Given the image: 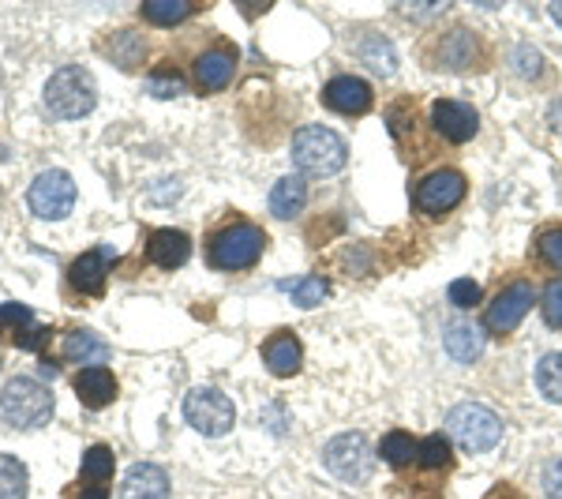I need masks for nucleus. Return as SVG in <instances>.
<instances>
[{
  "instance_id": "obj_1",
  "label": "nucleus",
  "mask_w": 562,
  "mask_h": 499,
  "mask_svg": "<svg viewBox=\"0 0 562 499\" xmlns=\"http://www.w3.org/2000/svg\"><path fill=\"white\" fill-rule=\"evenodd\" d=\"M420 60L428 71L465 76V71H484L492 65V45H487L484 34L469 23L431 26L420 42Z\"/></svg>"
},
{
  "instance_id": "obj_2",
  "label": "nucleus",
  "mask_w": 562,
  "mask_h": 499,
  "mask_svg": "<svg viewBox=\"0 0 562 499\" xmlns=\"http://www.w3.org/2000/svg\"><path fill=\"white\" fill-rule=\"evenodd\" d=\"M267 241L270 237L262 233V225H256L251 218H225L206 237V263L222 275H240L262 259Z\"/></svg>"
},
{
  "instance_id": "obj_3",
  "label": "nucleus",
  "mask_w": 562,
  "mask_h": 499,
  "mask_svg": "<svg viewBox=\"0 0 562 499\" xmlns=\"http://www.w3.org/2000/svg\"><path fill=\"white\" fill-rule=\"evenodd\" d=\"M293 166L307 177H334L346 169L349 162V147L334 129H323V124H307L293 135Z\"/></svg>"
},
{
  "instance_id": "obj_4",
  "label": "nucleus",
  "mask_w": 562,
  "mask_h": 499,
  "mask_svg": "<svg viewBox=\"0 0 562 499\" xmlns=\"http://www.w3.org/2000/svg\"><path fill=\"white\" fill-rule=\"evenodd\" d=\"M469 196V177L454 166H435L413 185V211L420 218H447Z\"/></svg>"
},
{
  "instance_id": "obj_5",
  "label": "nucleus",
  "mask_w": 562,
  "mask_h": 499,
  "mask_svg": "<svg viewBox=\"0 0 562 499\" xmlns=\"http://www.w3.org/2000/svg\"><path fill=\"white\" fill-rule=\"evenodd\" d=\"M94 102H98L94 76L79 65L53 71L49 84H45V109L57 121H79V117H87L94 109Z\"/></svg>"
},
{
  "instance_id": "obj_6",
  "label": "nucleus",
  "mask_w": 562,
  "mask_h": 499,
  "mask_svg": "<svg viewBox=\"0 0 562 499\" xmlns=\"http://www.w3.org/2000/svg\"><path fill=\"white\" fill-rule=\"evenodd\" d=\"M0 413L12 429H42L53 421V391L31 376H15L0 391Z\"/></svg>"
},
{
  "instance_id": "obj_7",
  "label": "nucleus",
  "mask_w": 562,
  "mask_h": 499,
  "mask_svg": "<svg viewBox=\"0 0 562 499\" xmlns=\"http://www.w3.org/2000/svg\"><path fill=\"white\" fill-rule=\"evenodd\" d=\"M447 435L469 455H484V451H495L498 440H503V421L487 406L461 402L447 413Z\"/></svg>"
},
{
  "instance_id": "obj_8",
  "label": "nucleus",
  "mask_w": 562,
  "mask_h": 499,
  "mask_svg": "<svg viewBox=\"0 0 562 499\" xmlns=\"http://www.w3.org/2000/svg\"><path fill=\"white\" fill-rule=\"evenodd\" d=\"M532 301H537V289H532L529 278L506 282L484 308V331L495 334V339H510V334L521 326L525 315H529Z\"/></svg>"
},
{
  "instance_id": "obj_9",
  "label": "nucleus",
  "mask_w": 562,
  "mask_h": 499,
  "mask_svg": "<svg viewBox=\"0 0 562 499\" xmlns=\"http://www.w3.org/2000/svg\"><path fill=\"white\" fill-rule=\"evenodd\" d=\"M323 466L338 480H346V485H364L371 477V466H375V455H371L364 432L334 435V440L323 447Z\"/></svg>"
},
{
  "instance_id": "obj_10",
  "label": "nucleus",
  "mask_w": 562,
  "mask_h": 499,
  "mask_svg": "<svg viewBox=\"0 0 562 499\" xmlns=\"http://www.w3.org/2000/svg\"><path fill=\"white\" fill-rule=\"evenodd\" d=\"M184 421L203 435H225L237 421V406L217 387H195L184 398Z\"/></svg>"
},
{
  "instance_id": "obj_11",
  "label": "nucleus",
  "mask_w": 562,
  "mask_h": 499,
  "mask_svg": "<svg viewBox=\"0 0 562 499\" xmlns=\"http://www.w3.org/2000/svg\"><path fill=\"white\" fill-rule=\"evenodd\" d=\"M26 203L31 211L45 218V222H57V218H68L71 207H76V180L65 169H45V174L34 177L31 192H26Z\"/></svg>"
},
{
  "instance_id": "obj_12",
  "label": "nucleus",
  "mask_w": 562,
  "mask_h": 499,
  "mask_svg": "<svg viewBox=\"0 0 562 499\" xmlns=\"http://www.w3.org/2000/svg\"><path fill=\"white\" fill-rule=\"evenodd\" d=\"M428 124H431V132L439 135V140H447V143H454V147H461V143L476 140L480 113L469 102H458V98H439V102H431Z\"/></svg>"
},
{
  "instance_id": "obj_13",
  "label": "nucleus",
  "mask_w": 562,
  "mask_h": 499,
  "mask_svg": "<svg viewBox=\"0 0 562 499\" xmlns=\"http://www.w3.org/2000/svg\"><path fill=\"white\" fill-rule=\"evenodd\" d=\"M319 102L338 117H368L371 106H375V90L360 76H334L319 90Z\"/></svg>"
},
{
  "instance_id": "obj_14",
  "label": "nucleus",
  "mask_w": 562,
  "mask_h": 499,
  "mask_svg": "<svg viewBox=\"0 0 562 499\" xmlns=\"http://www.w3.org/2000/svg\"><path fill=\"white\" fill-rule=\"evenodd\" d=\"M237 76V49L229 42H214L211 49H203L192 65V79L199 87V95H217L225 90Z\"/></svg>"
},
{
  "instance_id": "obj_15",
  "label": "nucleus",
  "mask_w": 562,
  "mask_h": 499,
  "mask_svg": "<svg viewBox=\"0 0 562 499\" xmlns=\"http://www.w3.org/2000/svg\"><path fill=\"white\" fill-rule=\"evenodd\" d=\"M113 263H116V256L109 248H90L83 256H76L68 267V289L79 297H102Z\"/></svg>"
},
{
  "instance_id": "obj_16",
  "label": "nucleus",
  "mask_w": 562,
  "mask_h": 499,
  "mask_svg": "<svg viewBox=\"0 0 562 499\" xmlns=\"http://www.w3.org/2000/svg\"><path fill=\"white\" fill-rule=\"evenodd\" d=\"M262 365H267L270 376L278 379H293L296 372L304 368V346L293 331H274L267 342H262Z\"/></svg>"
},
{
  "instance_id": "obj_17",
  "label": "nucleus",
  "mask_w": 562,
  "mask_h": 499,
  "mask_svg": "<svg viewBox=\"0 0 562 499\" xmlns=\"http://www.w3.org/2000/svg\"><path fill=\"white\" fill-rule=\"evenodd\" d=\"M192 259V237L184 230H154L147 237V263L161 270H177Z\"/></svg>"
},
{
  "instance_id": "obj_18",
  "label": "nucleus",
  "mask_w": 562,
  "mask_h": 499,
  "mask_svg": "<svg viewBox=\"0 0 562 499\" xmlns=\"http://www.w3.org/2000/svg\"><path fill=\"white\" fill-rule=\"evenodd\" d=\"M71 387H76L79 402H83L87 410H105V406L116 402V395H121V387H116V376L105 365L102 368H83Z\"/></svg>"
},
{
  "instance_id": "obj_19",
  "label": "nucleus",
  "mask_w": 562,
  "mask_h": 499,
  "mask_svg": "<svg viewBox=\"0 0 562 499\" xmlns=\"http://www.w3.org/2000/svg\"><path fill=\"white\" fill-rule=\"evenodd\" d=\"M121 499H169V474L154 462H135L124 477Z\"/></svg>"
},
{
  "instance_id": "obj_20",
  "label": "nucleus",
  "mask_w": 562,
  "mask_h": 499,
  "mask_svg": "<svg viewBox=\"0 0 562 499\" xmlns=\"http://www.w3.org/2000/svg\"><path fill=\"white\" fill-rule=\"evenodd\" d=\"M442 346H447V353L458 361V365H476L480 353H484V331L473 323H465V320H458V323L447 326Z\"/></svg>"
},
{
  "instance_id": "obj_21",
  "label": "nucleus",
  "mask_w": 562,
  "mask_h": 499,
  "mask_svg": "<svg viewBox=\"0 0 562 499\" xmlns=\"http://www.w3.org/2000/svg\"><path fill=\"white\" fill-rule=\"evenodd\" d=\"M60 353L65 361H79L83 368H102V361H109V346L94 331H68L60 339Z\"/></svg>"
},
{
  "instance_id": "obj_22",
  "label": "nucleus",
  "mask_w": 562,
  "mask_h": 499,
  "mask_svg": "<svg viewBox=\"0 0 562 499\" xmlns=\"http://www.w3.org/2000/svg\"><path fill=\"white\" fill-rule=\"evenodd\" d=\"M270 214L281 218V222H289V218H296L307 207V185L304 177H281L274 188H270V199H267Z\"/></svg>"
},
{
  "instance_id": "obj_23",
  "label": "nucleus",
  "mask_w": 562,
  "mask_h": 499,
  "mask_svg": "<svg viewBox=\"0 0 562 499\" xmlns=\"http://www.w3.org/2000/svg\"><path fill=\"white\" fill-rule=\"evenodd\" d=\"M416 451H420V440H416L413 432H405V429H394V432H386L383 440H379L375 455L383 458L390 469H405V466H413V462H416Z\"/></svg>"
},
{
  "instance_id": "obj_24",
  "label": "nucleus",
  "mask_w": 562,
  "mask_h": 499,
  "mask_svg": "<svg viewBox=\"0 0 562 499\" xmlns=\"http://www.w3.org/2000/svg\"><path fill=\"white\" fill-rule=\"evenodd\" d=\"M199 12L195 4H188V0H147V4L139 8V15L154 26H177L184 20H192Z\"/></svg>"
},
{
  "instance_id": "obj_25",
  "label": "nucleus",
  "mask_w": 562,
  "mask_h": 499,
  "mask_svg": "<svg viewBox=\"0 0 562 499\" xmlns=\"http://www.w3.org/2000/svg\"><path fill=\"white\" fill-rule=\"evenodd\" d=\"M113 469H116L113 447H109V443H94V447H87L83 466H79V477H83L87 485H105V480L113 477Z\"/></svg>"
},
{
  "instance_id": "obj_26",
  "label": "nucleus",
  "mask_w": 562,
  "mask_h": 499,
  "mask_svg": "<svg viewBox=\"0 0 562 499\" xmlns=\"http://www.w3.org/2000/svg\"><path fill=\"white\" fill-rule=\"evenodd\" d=\"M105 49H109V57H113L116 65L132 71L143 60V53H147V42L139 38V31H128V26H124V31L113 34V42H105Z\"/></svg>"
},
{
  "instance_id": "obj_27",
  "label": "nucleus",
  "mask_w": 562,
  "mask_h": 499,
  "mask_svg": "<svg viewBox=\"0 0 562 499\" xmlns=\"http://www.w3.org/2000/svg\"><path fill=\"white\" fill-rule=\"evenodd\" d=\"M416 466H420V469H450V466H454L450 435L431 432L428 440H420V451H416Z\"/></svg>"
},
{
  "instance_id": "obj_28",
  "label": "nucleus",
  "mask_w": 562,
  "mask_h": 499,
  "mask_svg": "<svg viewBox=\"0 0 562 499\" xmlns=\"http://www.w3.org/2000/svg\"><path fill=\"white\" fill-rule=\"evenodd\" d=\"M532 248H537L540 263H548L551 270H562V222L540 225L537 237H532Z\"/></svg>"
},
{
  "instance_id": "obj_29",
  "label": "nucleus",
  "mask_w": 562,
  "mask_h": 499,
  "mask_svg": "<svg viewBox=\"0 0 562 499\" xmlns=\"http://www.w3.org/2000/svg\"><path fill=\"white\" fill-rule=\"evenodd\" d=\"M360 57H364V65L371 71H379V76H394V71H397L394 49H390V42L379 38V34H368V42L360 45Z\"/></svg>"
},
{
  "instance_id": "obj_30",
  "label": "nucleus",
  "mask_w": 562,
  "mask_h": 499,
  "mask_svg": "<svg viewBox=\"0 0 562 499\" xmlns=\"http://www.w3.org/2000/svg\"><path fill=\"white\" fill-rule=\"evenodd\" d=\"M537 387L548 402H562V353H548L537 365Z\"/></svg>"
},
{
  "instance_id": "obj_31",
  "label": "nucleus",
  "mask_w": 562,
  "mask_h": 499,
  "mask_svg": "<svg viewBox=\"0 0 562 499\" xmlns=\"http://www.w3.org/2000/svg\"><path fill=\"white\" fill-rule=\"evenodd\" d=\"M26 496V466L12 455H0V499Z\"/></svg>"
},
{
  "instance_id": "obj_32",
  "label": "nucleus",
  "mask_w": 562,
  "mask_h": 499,
  "mask_svg": "<svg viewBox=\"0 0 562 499\" xmlns=\"http://www.w3.org/2000/svg\"><path fill=\"white\" fill-rule=\"evenodd\" d=\"M26 326H34V312L26 304H0V334L8 342H15Z\"/></svg>"
},
{
  "instance_id": "obj_33",
  "label": "nucleus",
  "mask_w": 562,
  "mask_h": 499,
  "mask_svg": "<svg viewBox=\"0 0 562 499\" xmlns=\"http://www.w3.org/2000/svg\"><path fill=\"white\" fill-rule=\"evenodd\" d=\"M326 297H330V282L319 278V275H307V278H301V282L293 286V304H301V308L323 304Z\"/></svg>"
},
{
  "instance_id": "obj_34",
  "label": "nucleus",
  "mask_w": 562,
  "mask_h": 499,
  "mask_svg": "<svg viewBox=\"0 0 562 499\" xmlns=\"http://www.w3.org/2000/svg\"><path fill=\"white\" fill-rule=\"evenodd\" d=\"M540 315H543V323H548L551 331H562V278H555V282L543 286Z\"/></svg>"
},
{
  "instance_id": "obj_35",
  "label": "nucleus",
  "mask_w": 562,
  "mask_h": 499,
  "mask_svg": "<svg viewBox=\"0 0 562 499\" xmlns=\"http://www.w3.org/2000/svg\"><path fill=\"white\" fill-rule=\"evenodd\" d=\"M147 90L154 98H177V95H184V76L173 68H158L147 76Z\"/></svg>"
},
{
  "instance_id": "obj_36",
  "label": "nucleus",
  "mask_w": 562,
  "mask_h": 499,
  "mask_svg": "<svg viewBox=\"0 0 562 499\" xmlns=\"http://www.w3.org/2000/svg\"><path fill=\"white\" fill-rule=\"evenodd\" d=\"M447 297L454 308H476L480 301H484V289H480V282H473V278H458V282H450Z\"/></svg>"
},
{
  "instance_id": "obj_37",
  "label": "nucleus",
  "mask_w": 562,
  "mask_h": 499,
  "mask_svg": "<svg viewBox=\"0 0 562 499\" xmlns=\"http://www.w3.org/2000/svg\"><path fill=\"white\" fill-rule=\"evenodd\" d=\"M540 485H543V496L548 499H562V458H551L540 474Z\"/></svg>"
},
{
  "instance_id": "obj_38",
  "label": "nucleus",
  "mask_w": 562,
  "mask_h": 499,
  "mask_svg": "<svg viewBox=\"0 0 562 499\" xmlns=\"http://www.w3.org/2000/svg\"><path fill=\"white\" fill-rule=\"evenodd\" d=\"M514 57H518V71H521L525 79H529V76H540V68H543V57H540L537 49H529V45H521V49L514 53Z\"/></svg>"
},
{
  "instance_id": "obj_39",
  "label": "nucleus",
  "mask_w": 562,
  "mask_h": 499,
  "mask_svg": "<svg viewBox=\"0 0 562 499\" xmlns=\"http://www.w3.org/2000/svg\"><path fill=\"white\" fill-rule=\"evenodd\" d=\"M79 499H109V488L105 485H83Z\"/></svg>"
},
{
  "instance_id": "obj_40",
  "label": "nucleus",
  "mask_w": 562,
  "mask_h": 499,
  "mask_svg": "<svg viewBox=\"0 0 562 499\" xmlns=\"http://www.w3.org/2000/svg\"><path fill=\"white\" fill-rule=\"evenodd\" d=\"M551 20L562 26V0H559V4H551Z\"/></svg>"
},
{
  "instance_id": "obj_41",
  "label": "nucleus",
  "mask_w": 562,
  "mask_h": 499,
  "mask_svg": "<svg viewBox=\"0 0 562 499\" xmlns=\"http://www.w3.org/2000/svg\"><path fill=\"white\" fill-rule=\"evenodd\" d=\"M551 121H555V124H562V106H555V109H551Z\"/></svg>"
}]
</instances>
